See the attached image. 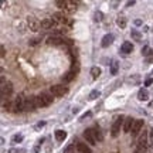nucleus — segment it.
<instances>
[{
	"instance_id": "obj_16",
	"label": "nucleus",
	"mask_w": 153,
	"mask_h": 153,
	"mask_svg": "<svg viewBox=\"0 0 153 153\" xmlns=\"http://www.w3.org/2000/svg\"><path fill=\"white\" fill-rule=\"evenodd\" d=\"M76 150H78V153H92V150H91V148H88L85 143H76Z\"/></svg>"
},
{
	"instance_id": "obj_20",
	"label": "nucleus",
	"mask_w": 153,
	"mask_h": 153,
	"mask_svg": "<svg viewBox=\"0 0 153 153\" xmlns=\"http://www.w3.org/2000/svg\"><path fill=\"white\" fill-rule=\"evenodd\" d=\"M65 137H67V132H65V131H61V129L55 131V139H57L58 142H62V140H65Z\"/></svg>"
},
{
	"instance_id": "obj_8",
	"label": "nucleus",
	"mask_w": 153,
	"mask_h": 153,
	"mask_svg": "<svg viewBox=\"0 0 153 153\" xmlns=\"http://www.w3.org/2000/svg\"><path fill=\"white\" fill-rule=\"evenodd\" d=\"M84 137L87 139V142L89 145H97V137H95V133H94L92 129H87V131L84 132Z\"/></svg>"
},
{
	"instance_id": "obj_33",
	"label": "nucleus",
	"mask_w": 153,
	"mask_h": 153,
	"mask_svg": "<svg viewBox=\"0 0 153 153\" xmlns=\"http://www.w3.org/2000/svg\"><path fill=\"white\" fill-rule=\"evenodd\" d=\"M146 153H153V145H149L146 149Z\"/></svg>"
},
{
	"instance_id": "obj_32",
	"label": "nucleus",
	"mask_w": 153,
	"mask_h": 153,
	"mask_svg": "<svg viewBox=\"0 0 153 153\" xmlns=\"http://www.w3.org/2000/svg\"><path fill=\"white\" fill-rule=\"evenodd\" d=\"M94 17H95V19H94L95 22H101V20H102V13H101V11H97Z\"/></svg>"
},
{
	"instance_id": "obj_36",
	"label": "nucleus",
	"mask_w": 153,
	"mask_h": 153,
	"mask_svg": "<svg viewBox=\"0 0 153 153\" xmlns=\"http://www.w3.org/2000/svg\"><path fill=\"white\" fill-rule=\"evenodd\" d=\"M126 4H128V6H132V4H135V1H133V0H132V1H128V3H126Z\"/></svg>"
},
{
	"instance_id": "obj_4",
	"label": "nucleus",
	"mask_w": 153,
	"mask_h": 153,
	"mask_svg": "<svg viewBox=\"0 0 153 153\" xmlns=\"http://www.w3.org/2000/svg\"><path fill=\"white\" fill-rule=\"evenodd\" d=\"M1 98L6 99L11 92H13V84L11 82H1Z\"/></svg>"
},
{
	"instance_id": "obj_14",
	"label": "nucleus",
	"mask_w": 153,
	"mask_h": 153,
	"mask_svg": "<svg viewBox=\"0 0 153 153\" xmlns=\"http://www.w3.org/2000/svg\"><path fill=\"white\" fill-rule=\"evenodd\" d=\"M120 51H122L123 54H131L132 51H133V45H132V43L125 41V43L120 45Z\"/></svg>"
},
{
	"instance_id": "obj_22",
	"label": "nucleus",
	"mask_w": 153,
	"mask_h": 153,
	"mask_svg": "<svg viewBox=\"0 0 153 153\" xmlns=\"http://www.w3.org/2000/svg\"><path fill=\"white\" fill-rule=\"evenodd\" d=\"M74 78H75V72H74V71H68L65 75L62 76V81H64V82H70V81H72Z\"/></svg>"
},
{
	"instance_id": "obj_30",
	"label": "nucleus",
	"mask_w": 153,
	"mask_h": 153,
	"mask_svg": "<svg viewBox=\"0 0 153 153\" xmlns=\"http://www.w3.org/2000/svg\"><path fill=\"white\" fill-rule=\"evenodd\" d=\"M152 82H153V71L150 72V74H149L148 79H146V81H145V87H149V85H150V84H152Z\"/></svg>"
},
{
	"instance_id": "obj_19",
	"label": "nucleus",
	"mask_w": 153,
	"mask_h": 153,
	"mask_svg": "<svg viewBox=\"0 0 153 153\" xmlns=\"http://www.w3.org/2000/svg\"><path fill=\"white\" fill-rule=\"evenodd\" d=\"M114 43V36L112 34H106V36H104V38H102V47H108V45H111V44Z\"/></svg>"
},
{
	"instance_id": "obj_34",
	"label": "nucleus",
	"mask_w": 153,
	"mask_h": 153,
	"mask_svg": "<svg viewBox=\"0 0 153 153\" xmlns=\"http://www.w3.org/2000/svg\"><path fill=\"white\" fill-rule=\"evenodd\" d=\"M0 51H1V54H0V55H1V57H4V55H6V50H4V47H3V45H1Z\"/></svg>"
},
{
	"instance_id": "obj_29",
	"label": "nucleus",
	"mask_w": 153,
	"mask_h": 153,
	"mask_svg": "<svg viewBox=\"0 0 153 153\" xmlns=\"http://www.w3.org/2000/svg\"><path fill=\"white\" fill-rule=\"evenodd\" d=\"M23 140V135H14L11 137V143H20Z\"/></svg>"
},
{
	"instance_id": "obj_12",
	"label": "nucleus",
	"mask_w": 153,
	"mask_h": 153,
	"mask_svg": "<svg viewBox=\"0 0 153 153\" xmlns=\"http://www.w3.org/2000/svg\"><path fill=\"white\" fill-rule=\"evenodd\" d=\"M53 20L55 22V24H57V23H62V24L68 23V24H71V22H68V20H67V17L64 16V13H60V11H58V13H55L54 16H53Z\"/></svg>"
},
{
	"instance_id": "obj_31",
	"label": "nucleus",
	"mask_w": 153,
	"mask_h": 153,
	"mask_svg": "<svg viewBox=\"0 0 153 153\" xmlns=\"http://www.w3.org/2000/svg\"><path fill=\"white\" fill-rule=\"evenodd\" d=\"M9 153H26V150L24 149H19V148H11L9 150Z\"/></svg>"
},
{
	"instance_id": "obj_9",
	"label": "nucleus",
	"mask_w": 153,
	"mask_h": 153,
	"mask_svg": "<svg viewBox=\"0 0 153 153\" xmlns=\"http://www.w3.org/2000/svg\"><path fill=\"white\" fill-rule=\"evenodd\" d=\"M24 101H26V98L19 97V98L13 102V109L16 111V112H22V111H24Z\"/></svg>"
},
{
	"instance_id": "obj_24",
	"label": "nucleus",
	"mask_w": 153,
	"mask_h": 153,
	"mask_svg": "<svg viewBox=\"0 0 153 153\" xmlns=\"http://www.w3.org/2000/svg\"><path fill=\"white\" fill-rule=\"evenodd\" d=\"M116 24H118L120 28H125L126 27V19L123 16H119L116 19Z\"/></svg>"
},
{
	"instance_id": "obj_10",
	"label": "nucleus",
	"mask_w": 153,
	"mask_h": 153,
	"mask_svg": "<svg viewBox=\"0 0 153 153\" xmlns=\"http://www.w3.org/2000/svg\"><path fill=\"white\" fill-rule=\"evenodd\" d=\"M142 54H143V57H145V60H146V62H148V64L153 62V50L152 48H149L148 45H146V47H143V48H142Z\"/></svg>"
},
{
	"instance_id": "obj_17",
	"label": "nucleus",
	"mask_w": 153,
	"mask_h": 153,
	"mask_svg": "<svg viewBox=\"0 0 153 153\" xmlns=\"http://www.w3.org/2000/svg\"><path fill=\"white\" fill-rule=\"evenodd\" d=\"M75 10H76V3L75 1H65L64 11H67V13H74Z\"/></svg>"
},
{
	"instance_id": "obj_6",
	"label": "nucleus",
	"mask_w": 153,
	"mask_h": 153,
	"mask_svg": "<svg viewBox=\"0 0 153 153\" xmlns=\"http://www.w3.org/2000/svg\"><path fill=\"white\" fill-rule=\"evenodd\" d=\"M27 24H28V28H30L31 31H38V30L41 28V22L36 20L34 17H28V19H27Z\"/></svg>"
},
{
	"instance_id": "obj_28",
	"label": "nucleus",
	"mask_w": 153,
	"mask_h": 153,
	"mask_svg": "<svg viewBox=\"0 0 153 153\" xmlns=\"http://www.w3.org/2000/svg\"><path fill=\"white\" fill-rule=\"evenodd\" d=\"M94 133H95V137H97V140H102V133L99 132V128H92Z\"/></svg>"
},
{
	"instance_id": "obj_3",
	"label": "nucleus",
	"mask_w": 153,
	"mask_h": 153,
	"mask_svg": "<svg viewBox=\"0 0 153 153\" xmlns=\"http://www.w3.org/2000/svg\"><path fill=\"white\" fill-rule=\"evenodd\" d=\"M50 91H51V95H53V97H57V98H58V97H64V95L68 92V88L64 87V85H53Z\"/></svg>"
},
{
	"instance_id": "obj_5",
	"label": "nucleus",
	"mask_w": 153,
	"mask_h": 153,
	"mask_svg": "<svg viewBox=\"0 0 153 153\" xmlns=\"http://www.w3.org/2000/svg\"><path fill=\"white\" fill-rule=\"evenodd\" d=\"M142 128H143V120L142 119H136L135 120V123H133V126H132V136L136 137L140 132H142Z\"/></svg>"
},
{
	"instance_id": "obj_2",
	"label": "nucleus",
	"mask_w": 153,
	"mask_h": 153,
	"mask_svg": "<svg viewBox=\"0 0 153 153\" xmlns=\"http://www.w3.org/2000/svg\"><path fill=\"white\" fill-rule=\"evenodd\" d=\"M53 102V98L47 95V94H41L36 97V104H37V108H43V106H48L50 104Z\"/></svg>"
},
{
	"instance_id": "obj_27",
	"label": "nucleus",
	"mask_w": 153,
	"mask_h": 153,
	"mask_svg": "<svg viewBox=\"0 0 153 153\" xmlns=\"http://www.w3.org/2000/svg\"><path fill=\"white\" fill-rule=\"evenodd\" d=\"M116 72H118V62H116V61H114V62L111 64V74H112V75H115Z\"/></svg>"
},
{
	"instance_id": "obj_21",
	"label": "nucleus",
	"mask_w": 153,
	"mask_h": 153,
	"mask_svg": "<svg viewBox=\"0 0 153 153\" xmlns=\"http://www.w3.org/2000/svg\"><path fill=\"white\" fill-rule=\"evenodd\" d=\"M62 41H64V40H62V38H60V37H50L47 43H48L50 45H60Z\"/></svg>"
},
{
	"instance_id": "obj_7",
	"label": "nucleus",
	"mask_w": 153,
	"mask_h": 153,
	"mask_svg": "<svg viewBox=\"0 0 153 153\" xmlns=\"http://www.w3.org/2000/svg\"><path fill=\"white\" fill-rule=\"evenodd\" d=\"M37 108V104H36V97H28L24 101V111H34Z\"/></svg>"
},
{
	"instance_id": "obj_26",
	"label": "nucleus",
	"mask_w": 153,
	"mask_h": 153,
	"mask_svg": "<svg viewBox=\"0 0 153 153\" xmlns=\"http://www.w3.org/2000/svg\"><path fill=\"white\" fill-rule=\"evenodd\" d=\"M131 36H132V38H135L136 41H140V38H142L140 33H139V31H136V30H132V31H131Z\"/></svg>"
},
{
	"instance_id": "obj_35",
	"label": "nucleus",
	"mask_w": 153,
	"mask_h": 153,
	"mask_svg": "<svg viewBox=\"0 0 153 153\" xmlns=\"http://www.w3.org/2000/svg\"><path fill=\"white\" fill-rule=\"evenodd\" d=\"M37 43H38V40L36 38V40H31V43H30V44H31V45H36Z\"/></svg>"
},
{
	"instance_id": "obj_23",
	"label": "nucleus",
	"mask_w": 153,
	"mask_h": 153,
	"mask_svg": "<svg viewBox=\"0 0 153 153\" xmlns=\"http://www.w3.org/2000/svg\"><path fill=\"white\" fill-rule=\"evenodd\" d=\"M91 75H92L94 79H97V78L101 75V68H98V67H92V68H91Z\"/></svg>"
},
{
	"instance_id": "obj_11",
	"label": "nucleus",
	"mask_w": 153,
	"mask_h": 153,
	"mask_svg": "<svg viewBox=\"0 0 153 153\" xmlns=\"http://www.w3.org/2000/svg\"><path fill=\"white\" fill-rule=\"evenodd\" d=\"M133 123H135V119H132L131 116H128V118H125V122H123V132L125 133H129V132L132 131V126H133Z\"/></svg>"
},
{
	"instance_id": "obj_38",
	"label": "nucleus",
	"mask_w": 153,
	"mask_h": 153,
	"mask_svg": "<svg viewBox=\"0 0 153 153\" xmlns=\"http://www.w3.org/2000/svg\"><path fill=\"white\" fill-rule=\"evenodd\" d=\"M150 105H152V106H153V102H152V104H150Z\"/></svg>"
},
{
	"instance_id": "obj_13",
	"label": "nucleus",
	"mask_w": 153,
	"mask_h": 153,
	"mask_svg": "<svg viewBox=\"0 0 153 153\" xmlns=\"http://www.w3.org/2000/svg\"><path fill=\"white\" fill-rule=\"evenodd\" d=\"M54 26H55V22L53 20V17H51V19H44V20H41V28L50 30V28H53Z\"/></svg>"
},
{
	"instance_id": "obj_18",
	"label": "nucleus",
	"mask_w": 153,
	"mask_h": 153,
	"mask_svg": "<svg viewBox=\"0 0 153 153\" xmlns=\"http://www.w3.org/2000/svg\"><path fill=\"white\" fill-rule=\"evenodd\" d=\"M149 98V91L146 88H142V89H139V92H137V99L139 101H146Z\"/></svg>"
},
{
	"instance_id": "obj_1",
	"label": "nucleus",
	"mask_w": 153,
	"mask_h": 153,
	"mask_svg": "<svg viewBox=\"0 0 153 153\" xmlns=\"http://www.w3.org/2000/svg\"><path fill=\"white\" fill-rule=\"evenodd\" d=\"M123 118L122 116H118L116 119L114 120V123H112V128H111V135L114 137H116L118 135H119V132H120V128H123Z\"/></svg>"
},
{
	"instance_id": "obj_15",
	"label": "nucleus",
	"mask_w": 153,
	"mask_h": 153,
	"mask_svg": "<svg viewBox=\"0 0 153 153\" xmlns=\"http://www.w3.org/2000/svg\"><path fill=\"white\" fill-rule=\"evenodd\" d=\"M137 146H142V148H148V132H143L142 136L139 137L137 140Z\"/></svg>"
},
{
	"instance_id": "obj_37",
	"label": "nucleus",
	"mask_w": 153,
	"mask_h": 153,
	"mask_svg": "<svg viewBox=\"0 0 153 153\" xmlns=\"http://www.w3.org/2000/svg\"><path fill=\"white\" fill-rule=\"evenodd\" d=\"M44 125H45V123H44V122H41V123H38V125H37V128H41V126H44Z\"/></svg>"
},
{
	"instance_id": "obj_25",
	"label": "nucleus",
	"mask_w": 153,
	"mask_h": 153,
	"mask_svg": "<svg viewBox=\"0 0 153 153\" xmlns=\"http://www.w3.org/2000/svg\"><path fill=\"white\" fill-rule=\"evenodd\" d=\"M99 95H101V92H99L98 89H94L92 92L89 94V97H88V98L91 99V101H94V99H97V98H98Z\"/></svg>"
}]
</instances>
